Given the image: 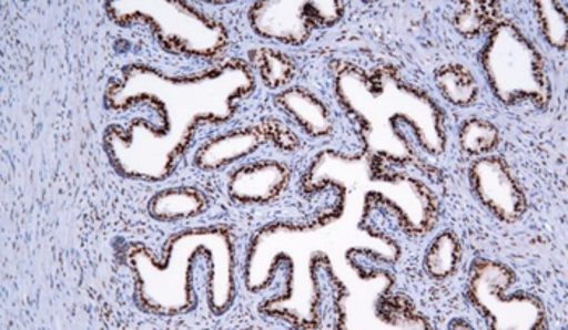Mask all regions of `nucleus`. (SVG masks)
<instances>
[{"label":"nucleus","mask_w":568,"mask_h":330,"mask_svg":"<svg viewBox=\"0 0 568 330\" xmlns=\"http://www.w3.org/2000/svg\"><path fill=\"white\" fill-rule=\"evenodd\" d=\"M248 20L262 38L293 45L304 44L314 28L308 2H258Z\"/></svg>","instance_id":"39448f33"},{"label":"nucleus","mask_w":568,"mask_h":330,"mask_svg":"<svg viewBox=\"0 0 568 330\" xmlns=\"http://www.w3.org/2000/svg\"><path fill=\"white\" fill-rule=\"evenodd\" d=\"M481 63L494 96L505 105L531 101L547 107L550 83L545 59L536 45L510 21L494 28L481 52Z\"/></svg>","instance_id":"f257e3e1"},{"label":"nucleus","mask_w":568,"mask_h":330,"mask_svg":"<svg viewBox=\"0 0 568 330\" xmlns=\"http://www.w3.org/2000/svg\"><path fill=\"white\" fill-rule=\"evenodd\" d=\"M436 84L442 96L454 105H469L478 97V83L462 63H447L436 73Z\"/></svg>","instance_id":"9d476101"},{"label":"nucleus","mask_w":568,"mask_h":330,"mask_svg":"<svg viewBox=\"0 0 568 330\" xmlns=\"http://www.w3.org/2000/svg\"><path fill=\"white\" fill-rule=\"evenodd\" d=\"M499 143L500 133L497 126L483 118H471L459 130V145L469 156H487L497 149Z\"/></svg>","instance_id":"f8f14e48"},{"label":"nucleus","mask_w":568,"mask_h":330,"mask_svg":"<svg viewBox=\"0 0 568 330\" xmlns=\"http://www.w3.org/2000/svg\"><path fill=\"white\" fill-rule=\"evenodd\" d=\"M290 184V171L280 163H255L237 168L230 178L231 198L242 205H266Z\"/></svg>","instance_id":"423d86ee"},{"label":"nucleus","mask_w":568,"mask_h":330,"mask_svg":"<svg viewBox=\"0 0 568 330\" xmlns=\"http://www.w3.org/2000/svg\"><path fill=\"white\" fill-rule=\"evenodd\" d=\"M276 103L307 135L322 138L332 133L333 121L328 109L303 87L283 91L276 97Z\"/></svg>","instance_id":"6e6552de"},{"label":"nucleus","mask_w":568,"mask_h":330,"mask_svg":"<svg viewBox=\"0 0 568 330\" xmlns=\"http://www.w3.org/2000/svg\"><path fill=\"white\" fill-rule=\"evenodd\" d=\"M486 3L469 2L455 16L454 24L463 37H478L487 24Z\"/></svg>","instance_id":"2eb2a0df"},{"label":"nucleus","mask_w":568,"mask_h":330,"mask_svg":"<svg viewBox=\"0 0 568 330\" xmlns=\"http://www.w3.org/2000/svg\"><path fill=\"white\" fill-rule=\"evenodd\" d=\"M476 198L503 223H517L526 210V198L507 163L497 156H483L469 168Z\"/></svg>","instance_id":"20e7f679"},{"label":"nucleus","mask_w":568,"mask_h":330,"mask_svg":"<svg viewBox=\"0 0 568 330\" xmlns=\"http://www.w3.org/2000/svg\"><path fill=\"white\" fill-rule=\"evenodd\" d=\"M206 207V199L199 189L170 188L156 193L150 199L149 210L160 223H178L199 216Z\"/></svg>","instance_id":"1a4fd4ad"},{"label":"nucleus","mask_w":568,"mask_h":330,"mask_svg":"<svg viewBox=\"0 0 568 330\" xmlns=\"http://www.w3.org/2000/svg\"><path fill=\"white\" fill-rule=\"evenodd\" d=\"M535 7L546 41L549 42L552 48L559 49V51H566L568 24L567 10L564 9L562 3L545 0V2H536Z\"/></svg>","instance_id":"4468645a"},{"label":"nucleus","mask_w":568,"mask_h":330,"mask_svg":"<svg viewBox=\"0 0 568 330\" xmlns=\"http://www.w3.org/2000/svg\"><path fill=\"white\" fill-rule=\"evenodd\" d=\"M515 274L510 268L489 259H478L469 274L468 295L496 330H536L546 321L545 305L528 295L504 298Z\"/></svg>","instance_id":"7ed1b4c3"},{"label":"nucleus","mask_w":568,"mask_h":330,"mask_svg":"<svg viewBox=\"0 0 568 330\" xmlns=\"http://www.w3.org/2000/svg\"><path fill=\"white\" fill-rule=\"evenodd\" d=\"M345 3L342 2H308V12H311L314 24L321 27H332L342 20Z\"/></svg>","instance_id":"dca6fc26"},{"label":"nucleus","mask_w":568,"mask_h":330,"mask_svg":"<svg viewBox=\"0 0 568 330\" xmlns=\"http://www.w3.org/2000/svg\"><path fill=\"white\" fill-rule=\"evenodd\" d=\"M254 62L258 75L270 90H282L287 86L296 73L293 61L282 52L272 51V49L263 48L255 52Z\"/></svg>","instance_id":"ddd939ff"},{"label":"nucleus","mask_w":568,"mask_h":330,"mask_svg":"<svg viewBox=\"0 0 568 330\" xmlns=\"http://www.w3.org/2000/svg\"><path fill=\"white\" fill-rule=\"evenodd\" d=\"M462 256L458 238L452 231H444L434 238L424 256V268L433 279L444 280L457 270Z\"/></svg>","instance_id":"9b49d317"},{"label":"nucleus","mask_w":568,"mask_h":330,"mask_svg":"<svg viewBox=\"0 0 568 330\" xmlns=\"http://www.w3.org/2000/svg\"><path fill=\"white\" fill-rule=\"evenodd\" d=\"M112 19L128 23L143 17L153 21L158 38L170 51L212 58L223 51L227 34L219 21L178 2L108 3Z\"/></svg>","instance_id":"f03ea898"},{"label":"nucleus","mask_w":568,"mask_h":330,"mask_svg":"<svg viewBox=\"0 0 568 330\" xmlns=\"http://www.w3.org/2000/svg\"><path fill=\"white\" fill-rule=\"evenodd\" d=\"M265 142L257 128L236 130L205 143L197 151L195 165L202 171H216L254 154Z\"/></svg>","instance_id":"0eeeda50"}]
</instances>
